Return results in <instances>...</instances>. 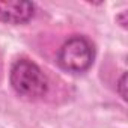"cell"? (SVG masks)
Segmentation results:
<instances>
[{"label":"cell","mask_w":128,"mask_h":128,"mask_svg":"<svg viewBox=\"0 0 128 128\" xmlns=\"http://www.w3.org/2000/svg\"><path fill=\"white\" fill-rule=\"evenodd\" d=\"M9 80L14 90L29 100L41 98L48 90V80L45 74L35 62L27 59H20L12 65Z\"/></svg>","instance_id":"cell-1"},{"label":"cell","mask_w":128,"mask_h":128,"mask_svg":"<svg viewBox=\"0 0 128 128\" xmlns=\"http://www.w3.org/2000/svg\"><path fill=\"white\" fill-rule=\"evenodd\" d=\"M95 57L94 45L84 36H72L63 44L57 53V62L62 70L68 72L88 71Z\"/></svg>","instance_id":"cell-2"},{"label":"cell","mask_w":128,"mask_h":128,"mask_svg":"<svg viewBox=\"0 0 128 128\" xmlns=\"http://www.w3.org/2000/svg\"><path fill=\"white\" fill-rule=\"evenodd\" d=\"M35 15L30 2H0V21L8 24H24Z\"/></svg>","instance_id":"cell-3"},{"label":"cell","mask_w":128,"mask_h":128,"mask_svg":"<svg viewBox=\"0 0 128 128\" xmlns=\"http://www.w3.org/2000/svg\"><path fill=\"white\" fill-rule=\"evenodd\" d=\"M125 88H126V74L124 72L122 77L119 78V83H118V92L120 94L122 100H126V90H125Z\"/></svg>","instance_id":"cell-4"}]
</instances>
